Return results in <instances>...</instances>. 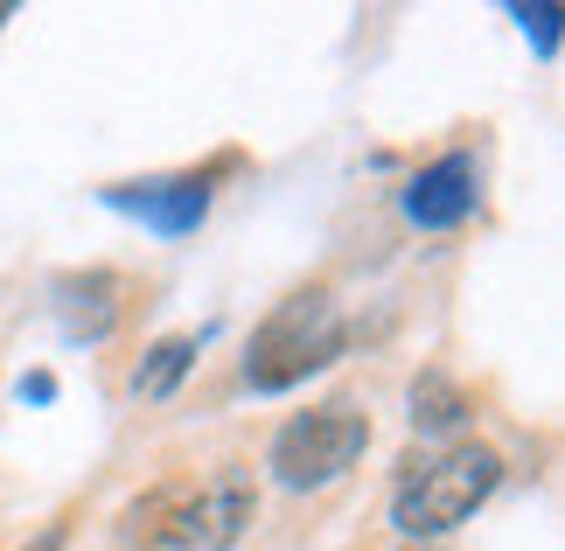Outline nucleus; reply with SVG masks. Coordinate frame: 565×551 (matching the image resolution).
Wrapping results in <instances>:
<instances>
[{"label":"nucleus","mask_w":565,"mask_h":551,"mask_svg":"<svg viewBox=\"0 0 565 551\" xmlns=\"http://www.w3.org/2000/svg\"><path fill=\"white\" fill-rule=\"evenodd\" d=\"M503 481V454L482 447V439H454V447L412 460L391 489V531L405 544H426V538H447L482 510Z\"/></svg>","instance_id":"obj_1"},{"label":"nucleus","mask_w":565,"mask_h":551,"mask_svg":"<svg viewBox=\"0 0 565 551\" xmlns=\"http://www.w3.org/2000/svg\"><path fill=\"white\" fill-rule=\"evenodd\" d=\"M342 349H350V328H342L329 286H300V294H287L266 321L252 328L245 384H252V391H294L300 378L329 370Z\"/></svg>","instance_id":"obj_2"},{"label":"nucleus","mask_w":565,"mask_h":551,"mask_svg":"<svg viewBox=\"0 0 565 551\" xmlns=\"http://www.w3.org/2000/svg\"><path fill=\"white\" fill-rule=\"evenodd\" d=\"M363 447H371V412H363L356 399H329V405H308L294 412L287 426L273 433V481L294 496L308 489H329V481H342L363 460Z\"/></svg>","instance_id":"obj_3"},{"label":"nucleus","mask_w":565,"mask_h":551,"mask_svg":"<svg viewBox=\"0 0 565 551\" xmlns=\"http://www.w3.org/2000/svg\"><path fill=\"white\" fill-rule=\"evenodd\" d=\"M147 517H161L147 531V551H231L252 523V481L237 468H224L195 496H154Z\"/></svg>","instance_id":"obj_4"},{"label":"nucleus","mask_w":565,"mask_h":551,"mask_svg":"<svg viewBox=\"0 0 565 551\" xmlns=\"http://www.w3.org/2000/svg\"><path fill=\"white\" fill-rule=\"evenodd\" d=\"M105 203L140 216L147 231L161 237H189L195 224L210 216V174H161V182H119L105 189Z\"/></svg>","instance_id":"obj_5"},{"label":"nucleus","mask_w":565,"mask_h":551,"mask_svg":"<svg viewBox=\"0 0 565 551\" xmlns=\"http://www.w3.org/2000/svg\"><path fill=\"white\" fill-rule=\"evenodd\" d=\"M405 224L412 231H454L475 216V153H440L433 168H419L405 182Z\"/></svg>","instance_id":"obj_6"},{"label":"nucleus","mask_w":565,"mask_h":551,"mask_svg":"<svg viewBox=\"0 0 565 551\" xmlns=\"http://www.w3.org/2000/svg\"><path fill=\"white\" fill-rule=\"evenodd\" d=\"M50 307H56V321H63V336H71V342H105L126 321V279L105 273V266L63 273L50 286Z\"/></svg>","instance_id":"obj_7"},{"label":"nucleus","mask_w":565,"mask_h":551,"mask_svg":"<svg viewBox=\"0 0 565 551\" xmlns=\"http://www.w3.org/2000/svg\"><path fill=\"white\" fill-rule=\"evenodd\" d=\"M461 418H468V391L454 384V378L426 370V378L412 384V426H419V433H454Z\"/></svg>","instance_id":"obj_8"},{"label":"nucleus","mask_w":565,"mask_h":551,"mask_svg":"<svg viewBox=\"0 0 565 551\" xmlns=\"http://www.w3.org/2000/svg\"><path fill=\"white\" fill-rule=\"evenodd\" d=\"M189 370H195V336H161L154 349H147V363L134 370V391L140 399H168Z\"/></svg>","instance_id":"obj_9"},{"label":"nucleus","mask_w":565,"mask_h":551,"mask_svg":"<svg viewBox=\"0 0 565 551\" xmlns=\"http://www.w3.org/2000/svg\"><path fill=\"white\" fill-rule=\"evenodd\" d=\"M516 21H524V35L537 42V56H558V8L537 0V8H516Z\"/></svg>","instance_id":"obj_10"},{"label":"nucleus","mask_w":565,"mask_h":551,"mask_svg":"<svg viewBox=\"0 0 565 551\" xmlns=\"http://www.w3.org/2000/svg\"><path fill=\"white\" fill-rule=\"evenodd\" d=\"M21 399H35V405L56 399V378H21Z\"/></svg>","instance_id":"obj_11"},{"label":"nucleus","mask_w":565,"mask_h":551,"mask_svg":"<svg viewBox=\"0 0 565 551\" xmlns=\"http://www.w3.org/2000/svg\"><path fill=\"white\" fill-rule=\"evenodd\" d=\"M21 551H63V531H56V523H50V531H42L35 544H21Z\"/></svg>","instance_id":"obj_12"},{"label":"nucleus","mask_w":565,"mask_h":551,"mask_svg":"<svg viewBox=\"0 0 565 551\" xmlns=\"http://www.w3.org/2000/svg\"><path fill=\"white\" fill-rule=\"evenodd\" d=\"M0 21H8V8H0Z\"/></svg>","instance_id":"obj_13"}]
</instances>
